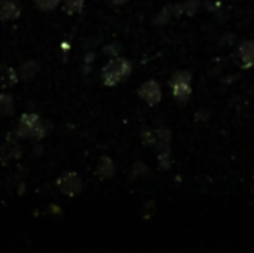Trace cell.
Segmentation results:
<instances>
[{
    "instance_id": "6da1fadb",
    "label": "cell",
    "mask_w": 254,
    "mask_h": 253,
    "mask_svg": "<svg viewBox=\"0 0 254 253\" xmlns=\"http://www.w3.org/2000/svg\"><path fill=\"white\" fill-rule=\"evenodd\" d=\"M131 71H133V64L127 58H121V56L111 58V61L101 71L102 84L106 87H116L118 84H121V82H125L130 77Z\"/></svg>"
},
{
    "instance_id": "7a4b0ae2",
    "label": "cell",
    "mask_w": 254,
    "mask_h": 253,
    "mask_svg": "<svg viewBox=\"0 0 254 253\" xmlns=\"http://www.w3.org/2000/svg\"><path fill=\"white\" fill-rule=\"evenodd\" d=\"M192 71L189 70H177L173 71V75L168 80V87L173 95V99L177 101L178 106L189 104L192 97Z\"/></svg>"
},
{
    "instance_id": "3957f363",
    "label": "cell",
    "mask_w": 254,
    "mask_h": 253,
    "mask_svg": "<svg viewBox=\"0 0 254 253\" xmlns=\"http://www.w3.org/2000/svg\"><path fill=\"white\" fill-rule=\"evenodd\" d=\"M51 130V123L42 120L37 113H24L17 122L16 134L21 139H44Z\"/></svg>"
},
{
    "instance_id": "277c9868",
    "label": "cell",
    "mask_w": 254,
    "mask_h": 253,
    "mask_svg": "<svg viewBox=\"0 0 254 253\" xmlns=\"http://www.w3.org/2000/svg\"><path fill=\"white\" fill-rule=\"evenodd\" d=\"M57 189L66 196H76L83 189V180L76 172H64L56 182Z\"/></svg>"
},
{
    "instance_id": "5b68a950",
    "label": "cell",
    "mask_w": 254,
    "mask_h": 253,
    "mask_svg": "<svg viewBox=\"0 0 254 253\" xmlns=\"http://www.w3.org/2000/svg\"><path fill=\"white\" fill-rule=\"evenodd\" d=\"M138 97L147 106H157L163 101V88L157 80H147L138 87Z\"/></svg>"
},
{
    "instance_id": "8992f818",
    "label": "cell",
    "mask_w": 254,
    "mask_h": 253,
    "mask_svg": "<svg viewBox=\"0 0 254 253\" xmlns=\"http://www.w3.org/2000/svg\"><path fill=\"white\" fill-rule=\"evenodd\" d=\"M237 59L242 70H253L254 68V40L248 38L237 45Z\"/></svg>"
},
{
    "instance_id": "52a82bcc",
    "label": "cell",
    "mask_w": 254,
    "mask_h": 253,
    "mask_svg": "<svg viewBox=\"0 0 254 253\" xmlns=\"http://www.w3.org/2000/svg\"><path fill=\"white\" fill-rule=\"evenodd\" d=\"M184 16V10H182V3H168L164 5L159 12L154 17V24L157 26H164V24L170 23L173 17H182Z\"/></svg>"
},
{
    "instance_id": "ba28073f",
    "label": "cell",
    "mask_w": 254,
    "mask_h": 253,
    "mask_svg": "<svg viewBox=\"0 0 254 253\" xmlns=\"http://www.w3.org/2000/svg\"><path fill=\"white\" fill-rule=\"evenodd\" d=\"M152 132H154V146L152 148H156L157 151L171 148V142H173V132H171L170 127L161 125V127L152 128Z\"/></svg>"
},
{
    "instance_id": "9c48e42d",
    "label": "cell",
    "mask_w": 254,
    "mask_h": 253,
    "mask_svg": "<svg viewBox=\"0 0 254 253\" xmlns=\"http://www.w3.org/2000/svg\"><path fill=\"white\" fill-rule=\"evenodd\" d=\"M23 7L17 0H2L0 2V19L2 21H14L21 16Z\"/></svg>"
},
{
    "instance_id": "30bf717a",
    "label": "cell",
    "mask_w": 254,
    "mask_h": 253,
    "mask_svg": "<svg viewBox=\"0 0 254 253\" xmlns=\"http://www.w3.org/2000/svg\"><path fill=\"white\" fill-rule=\"evenodd\" d=\"M95 173H97L101 179H111V177L116 173V165H114L113 158H111V156H102L97 163Z\"/></svg>"
},
{
    "instance_id": "8fae6325",
    "label": "cell",
    "mask_w": 254,
    "mask_h": 253,
    "mask_svg": "<svg viewBox=\"0 0 254 253\" xmlns=\"http://www.w3.org/2000/svg\"><path fill=\"white\" fill-rule=\"evenodd\" d=\"M38 68H40V64H38L37 61H33V59H28V61H24L16 71L17 80H23V82L31 80V78L35 77V73L38 71Z\"/></svg>"
},
{
    "instance_id": "7c38bea8",
    "label": "cell",
    "mask_w": 254,
    "mask_h": 253,
    "mask_svg": "<svg viewBox=\"0 0 254 253\" xmlns=\"http://www.w3.org/2000/svg\"><path fill=\"white\" fill-rule=\"evenodd\" d=\"M16 82H17L16 70H14V68L2 66V64H0V87H2V88L12 87V85H16Z\"/></svg>"
},
{
    "instance_id": "4fadbf2b",
    "label": "cell",
    "mask_w": 254,
    "mask_h": 253,
    "mask_svg": "<svg viewBox=\"0 0 254 253\" xmlns=\"http://www.w3.org/2000/svg\"><path fill=\"white\" fill-rule=\"evenodd\" d=\"M173 163H175V160H173V153H171V148L157 151V165H159L161 170H171Z\"/></svg>"
},
{
    "instance_id": "5bb4252c",
    "label": "cell",
    "mask_w": 254,
    "mask_h": 253,
    "mask_svg": "<svg viewBox=\"0 0 254 253\" xmlns=\"http://www.w3.org/2000/svg\"><path fill=\"white\" fill-rule=\"evenodd\" d=\"M182 3V10H184V16L195 17L199 14V10L202 9V0H184Z\"/></svg>"
},
{
    "instance_id": "9a60e30c",
    "label": "cell",
    "mask_w": 254,
    "mask_h": 253,
    "mask_svg": "<svg viewBox=\"0 0 254 253\" xmlns=\"http://www.w3.org/2000/svg\"><path fill=\"white\" fill-rule=\"evenodd\" d=\"M14 113V99L9 94H0V116H9Z\"/></svg>"
},
{
    "instance_id": "2e32d148",
    "label": "cell",
    "mask_w": 254,
    "mask_h": 253,
    "mask_svg": "<svg viewBox=\"0 0 254 253\" xmlns=\"http://www.w3.org/2000/svg\"><path fill=\"white\" fill-rule=\"evenodd\" d=\"M21 153H23V149H21V146H17L16 142H7V144L3 146V149H2V156L5 160L19 158Z\"/></svg>"
},
{
    "instance_id": "e0dca14e",
    "label": "cell",
    "mask_w": 254,
    "mask_h": 253,
    "mask_svg": "<svg viewBox=\"0 0 254 253\" xmlns=\"http://www.w3.org/2000/svg\"><path fill=\"white\" fill-rule=\"evenodd\" d=\"M85 7V0H64V10L67 14H80Z\"/></svg>"
},
{
    "instance_id": "ac0fdd59",
    "label": "cell",
    "mask_w": 254,
    "mask_h": 253,
    "mask_svg": "<svg viewBox=\"0 0 254 253\" xmlns=\"http://www.w3.org/2000/svg\"><path fill=\"white\" fill-rule=\"evenodd\" d=\"M149 175V167L145 165L144 162H137L133 167H131V179H140V177Z\"/></svg>"
},
{
    "instance_id": "d6986e66",
    "label": "cell",
    "mask_w": 254,
    "mask_h": 253,
    "mask_svg": "<svg viewBox=\"0 0 254 253\" xmlns=\"http://www.w3.org/2000/svg\"><path fill=\"white\" fill-rule=\"evenodd\" d=\"M61 3V0H35V5L37 9L44 10V12H49V10H54L57 5Z\"/></svg>"
},
{
    "instance_id": "ffe728a7",
    "label": "cell",
    "mask_w": 254,
    "mask_h": 253,
    "mask_svg": "<svg viewBox=\"0 0 254 253\" xmlns=\"http://www.w3.org/2000/svg\"><path fill=\"white\" fill-rule=\"evenodd\" d=\"M156 212H157L156 203H154L152 199H151V201H147L144 206H142V217H144V219H151V217L156 215Z\"/></svg>"
},
{
    "instance_id": "44dd1931",
    "label": "cell",
    "mask_w": 254,
    "mask_h": 253,
    "mask_svg": "<svg viewBox=\"0 0 254 253\" xmlns=\"http://www.w3.org/2000/svg\"><path fill=\"white\" fill-rule=\"evenodd\" d=\"M104 52H106L107 56H111V58H116V56H120V52H121V45L111 44V45H107V47H104Z\"/></svg>"
},
{
    "instance_id": "7402d4cb",
    "label": "cell",
    "mask_w": 254,
    "mask_h": 253,
    "mask_svg": "<svg viewBox=\"0 0 254 253\" xmlns=\"http://www.w3.org/2000/svg\"><path fill=\"white\" fill-rule=\"evenodd\" d=\"M127 2H130V0H111L113 5H123V3H127Z\"/></svg>"
},
{
    "instance_id": "603a6c76",
    "label": "cell",
    "mask_w": 254,
    "mask_h": 253,
    "mask_svg": "<svg viewBox=\"0 0 254 253\" xmlns=\"http://www.w3.org/2000/svg\"><path fill=\"white\" fill-rule=\"evenodd\" d=\"M251 192L254 194V175H253V179H251Z\"/></svg>"
}]
</instances>
